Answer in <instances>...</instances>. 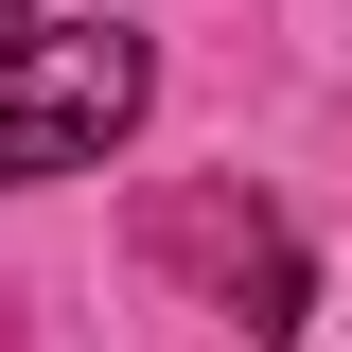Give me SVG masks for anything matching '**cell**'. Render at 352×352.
I'll return each instance as SVG.
<instances>
[{"label":"cell","mask_w":352,"mask_h":352,"mask_svg":"<svg viewBox=\"0 0 352 352\" xmlns=\"http://www.w3.org/2000/svg\"><path fill=\"white\" fill-rule=\"evenodd\" d=\"M141 106H159V53L124 18H71V36L36 18V36L0 53V176H88Z\"/></svg>","instance_id":"cell-1"},{"label":"cell","mask_w":352,"mask_h":352,"mask_svg":"<svg viewBox=\"0 0 352 352\" xmlns=\"http://www.w3.org/2000/svg\"><path fill=\"white\" fill-rule=\"evenodd\" d=\"M159 247L212 264L247 335H300V229H282V212H159Z\"/></svg>","instance_id":"cell-2"},{"label":"cell","mask_w":352,"mask_h":352,"mask_svg":"<svg viewBox=\"0 0 352 352\" xmlns=\"http://www.w3.org/2000/svg\"><path fill=\"white\" fill-rule=\"evenodd\" d=\"M18 36H36V0H0V53H18Z\"/></svg>","instance_id":"cell-3"}]
</instances>
